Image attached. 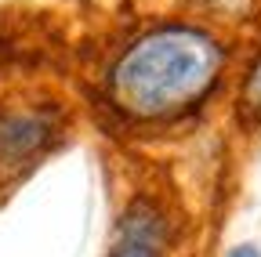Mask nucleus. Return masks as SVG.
<instances>
[{
    "label": "nucleus",
    "mask_w": 261,
    "mask_h": 257,
    "mask_svg": "<svg viewBox=\"0 0 261 257\" xmlns=\"http://www.w3.org/2000/svg\"><path fill=\"white\" fill-rule=\"evenodd\" d=\"M221 47L185 25L142 37L113 69V98L142 120H163L196 105L221 76Z\"/></svg>",
    "instance_id": "nucleus-1"
},
{
    "label": "nucleus",
    "mask_w": 261,
    "mask_h": 257,
    "mask_svg": "<svg viewBox=\"0 0 261 257\" xmlns=\"http://www.w3.org/2000/svg\"><path fill=\"white\" fill-rule=\"evenodd\" d=\"M55 134L44 112H0V167H25Z\"/></svg>",
    "instance_id": "nucleus-3"
},
{
    "label": "nucleus",
    "mask_w": 261,
    "mask_h": 257,
    "mask_svg": "<svg viewBox=\"0 0 261 257\" xmlns=\"http://www.w3.org/2000/svg\"><path fill=\"white\" fill-rule=\"evenodd\" d=\"M167 243H171V229L160 207L149 199H135L116 224L109 257H167Z\"/></svg>",
    "instance_id": "nucleus-2"
},
{
    "label": "nucleus",
    "mask_w": 261,
    "mask_h": 257,
    "mask_svg": "<svg viewBox=\"0 0 261 257\" xmlns=\"http://www.w3.org/2000/svg\"><path fill=\"white\" fill-rule=\"evenodd\" d=\"M225 257H261V253H257V246H250V243H243V246H232V250H228Z\"/></svg>",
    "instance_id": "nucleus-4"
}]
</instances>
